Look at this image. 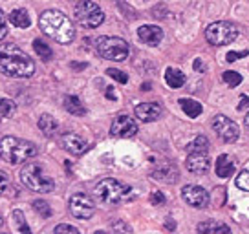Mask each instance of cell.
<instances>
[{
	"mask_svg": "<svg viewBox=\"0 0 249 234\" xmlns=\"http://www.w3.org/2000/svg\"><path fill=\"white\" fill-rule=\"evenodd\" d=\"M138 37L147 46H158L163 40V30L158 26H152V24H145L138 30Z\"/></svg>",
	"mask_w": 249,
	"mask_h": 234,
	"instance_id": "obj_16",
	"label": "cell"
},
{
	"mask_svg": "<svg viewBox=\"0 0 249 234\" xmlns=\"http://www.w3.org/2000/svg\"><path fill=\"white\" fill-rule=\"evenodd\" d=\"M236 187L240 188V190L249 192V170H242L236 176Z\"/></svg>",
	"mask_w": 249,
	"mask_h": 234,
	"instance_id": "obj_31",
	"label": "cell"
},
{
	"mask_svg": "<svg viewBox=\"0 0 249 234\" xmlns=\"http://www.w3.org/2000/svg\"><path fill=\"white\" fill-rule=\"evenodd\" d=\"M33 50H35V53L39 55L42 61H52V57H53V51H52V48L48 46L46 42H42L40 39H35L33 40Z\"/></svg>",
	"mask_w": 249,
	"mask_h": 234,
	"instance_id": "obj_25",
	"label": "cell"
},
{
	"mask_svg": "<svg viewBox=\"0 0 249 234\" xmlns=\"http://www.w3.org/2000/svg\"><path fill=\"white\" fill-rule=\"evenodd\" d=\"M0 73L15 79L31 77L35 73V63L18 46L4 44L0 48Z\"/></svg>",
	"mask_w": 249,
	"mask_h": 234,
	"instance_id": "obj_1",
	"label": "cell"
},
{
	"mask_svg": "<svg viewBox=\"0 0 249 234\" xmlns=\"http://www.w3.org/2000/svg\"><path fill=\"white\" fill-rule=\"evenodd\" d=\"M195 70H203V64H202V61H200V59H196L195 61Z\"/></svg>",
	"mask_w": 249,
	"mask_h": 234,
	"instance_id": "obj_41",
	"label": "cell"
},
{
	"mask_svg": "<svg viewBox=\"0 0 249 234\" xmlns=\"http://www.w3.org/2000/svg\"><path fill=\"white\" fill-rule=\"evenodd\" d=\"M214 170H216L218 178H229V176H233V172H234V163L231 161L229 156L222 154V156H218Z\"/></svg>",
	"mask_w": 249,
	"mask_h": 234,
	"instance_id": "obj_18",
	"label": "cell"
},
{
	"mask_svg": "<svg viewBox=\"0 0 249 234\" xmlns=\"http://www.w3.org/2000/svg\"><path fill=\"white\" fill-rule=\"evenodd\" d=\"M39 26L48 37L57 40L59 44H70L71 40L75 39V28H73V24L61 11L46 9L39 17Z\"/></svg>",
	"mask_w": 249,
	"mask_h": 234,
	"instance_id": "obj_2",
	"label": "cell"
},
{
	"mask_svg": "<svg viewBox=\"0 0 249 234\" xmlns=\"http://www.w3.org/2000/svg\"><path fill=\"white\" fill-rule=\"evenodd\" d=\"M141 90H145V92H148V90H150V84H148V83H145V84H143V88H141Z\"/></svg>",
	"mask_w": 249,
	"mask_h": 234,
	"instance_id": "obj_45",
	"label": "cell"
},
{
	"mask_svg": "<svg viewBox=\"0 0 249 234\" xmlns=\"http://www.w3.org/2000/svg\"><path fill=\"white\" fill-rule=\"evenodd\" d=\"M33 211L40 214V218H50L52 216V207L46 201H42V200H35L33 201Z\"/></svg>",
	"mask_w": 249,
	"mask_h": 234,
	"instance_id": "obj_27",
	"label": "cell"
},
{
	"mask_svg": "<svg viewBox=\"0 0 249 234\" xmlns=\"http://www.w3.org/2000/svg\"><path fill=\"white\" fill-rule=\"evenodd\" d=\"M20 181L26 188H30L33 192H39V194H46L55 188V181L37 163L24 165L22 170H20Z\"/></svg>",
	"mask_w": 249,
	"mask_h": 234,
	"instance_id": "obj_4",
	"label": "cell"
},
{
	"mask_svg": "<svg viewBox=\"0 0 249 234\" xmlns=\"http://www.w3.org/2000/svg\"><path fill=\"white\" fill-rule=\"evenodd\" d=\"M110 134L116 137H134L138 134V123L128 116H117L112 123Z\"/></svg>",
	"mask_w": 249,
	"mask_h": 234,
	"instance_id": "obj_13",
	"label": "cell"
},
{
	"mask_svg": "<svg viewBox=\"0 0 249 234\" xmlns=\"http://www.w3.org/2000/svg\"><path fill=\"white\" fill-rule=\"evenodd\" d=\"M238 37V28L233 22H227V20H218L207 26L205 30V39L213 46H226L231 44L234 39Z\"/></svg>",
	"mask_w": 249,
	"mask_h": 234,
	"instance_id": "obj_7",
	"label": "cell"
},
{
	"mask_svg": "<svg viewBox=\"0 0 249 234\" xmlns=\"http://www.w3.org/2000/svg\"><path fill=\"white\" fill-rule=\"evenodd\" d=\"M37 125H39L40 132L44 134L46 137H53L55 132H57V121H55L53 117L50 116V114H42L39 117V121H37Z\"/></svg>",
	"mask_w": 249,
	"mask_h": 234,
	"instance_id": "obj_19",
	"label": "cell"
},
{
	"mask_svg": "<svg viewBox=\"0 0 249 234\" xmlns=\"http://www.w3.org/2000/svg\"><path fill=\"white\" fill-rule=\"evenodd\" d=\"M55 233H71V234H77L79 229H75L73 225H66V223H62V225H57L55 227Z\"/></svg>",
	"mask_w": 249,
	"mask_h": 234,
	"instance_id": "obj_36",
	"label": "cell"
},
{
	"mask_svg": "<svg viewBox=\"0 0 249 234\" xmlns=\"http://www.w3.org/2000/svg\"><path fill=\"white\" fill-rule=\"evenodd\" d=\"M165 83L171 88H174V90H178V88L185 84V75L179 70H176V68H167L165 70Z\"/></svg>",
	"mask_w": 249,
	"mask_h": 234,
	"instance_id": "obj_20",
	"label": "cell"
},
{
	"mask_svg": "<svg viewBox=\"0 0 249 234\" xmlns=\"http://www.w3.org/2000/svg\"><path fill=\"white\" fill-rule=\"evenodd\" d=\"M70 212L79 219H90L95 212V203L88 194L77 192L70 198Z\"/></svg>",
	"mask_w": 249,
	"mask_h": 234,
	"instance_id": "obj_10",
	"label": "cell"
},
{
	"mask_svg": "<svg viewBox=\"0 0 249 234\" xmlns=\"http://www.w3.org/2000/svg\"><path fill=\"white\" fill-rule=\"evenodd\" d=\"M130 194H132V188L119 183L117 180H112V178L99 181L97 187H95V198L101 203H105V205L121 203L124 200H128Z\"/></svg>",
	"mask_w": 249,
	"mask_h": 234,
	"instance_id": "obj_5",
	"label": "cell"
},
{
	"mask_svg": "<svg viewBox=\"0 0 249 234\" xmlns=\"http://www.w3.org/2000/svg\"><path fill=\"white\" fill-rule=\"evenodd\" d=\"M107 73H108L112 79H116L117 83H121V84H126V83H128V75H126V73H123V71L110 68V70H107Z\"/></svg>",
	"mask_w": 249,
	"mask_h": 234,
	"instance_id": "obj_32",
	"label": "cell"
},
{
	"mask_svg": "<svg viewBox=\"0 0 249 234\" xmlns=\"http://www.w3.org/2000/svg\"><path fill=\"white\" fill-rule=\"evenodd\" d=\"M179 106L187 114V117H191V119H196L203 110L202 104L198 101H195V99H179Z\"/></svg>",
	"mask_w": 249,
	"mask_h": 234,
	"instance_id": "obj_21",
	"label": "cell"
},
{
	"mask_svg": "<svg viewBox=\"0 0 249 234\" xmlns=\"http://www.w3.org/2000/svg\"><path fill=\"white\" fill-rule=\"evenodd\" d=\"M4 225V221H2V216H0V227Z\"/></svg>",
	"mask_w": 249,
	"mask_h": 234,
	"instance_id": "obj_46",
	"label": "cell"
},
{
	"mask_svg": "<svg viewBox=\"0 0 249 234\" xmlns=\"http://www.w3.org/2000/svg\"><path fill=\"white\" fill-rule=\"evenodd\" d=\"M95 50H97V53L101 55L103 59L116 61V63H121L124 59H128V53H130L128 42L119 39V37H99L97 44H95Z\"/></svg>",
	"mask_w": 249,
	"mask_h": 234,
	"instance_id": "obj_6",
	"label": "cell"
},
{
	"mask_svg": "<svg viewBox=\"0 0 249 234\" xmlns=\"http://www.w3.org/2000/svg\"><path fill=\"white\" fill-rule=\"evenodd\" d=\"M9 20H11V24L17 26V28H30V24H31V18L26 9H15V11H11Z\"/></svg>",
	"mask_w": 249,
	"mask_h": 234,
	"instance_id": "obj_23",
	"label": "cell"
},
{
	"mask_svg": "<svg viewBox=\"0 0 249 234\" xmlns=\"http://www.w3.org/2000/svg\"><path fill=\"white\" fill-rule=\"evenodd\" d=\"M181 198L187 205H191L195 209H205L211 201L209 192L200 185H185L181 190Z\"/></svg>",
	"mask_w": 249,
	"mask_h": 234,
	"instance_id": "obj_11",
	"label": "cell"
},
{
	"mask_svg": "<svg viewBox=\"0 0 249 234\" xmlns=\"http://www.w3.org/2000/svg\"><path fill=\"white\" fill-rule=\"evenodd\" d=\"M71 66H73L75 70H83V68H86V64H77V63H73Z\"/></svg>",
	"mask_w": 249,
	"mask_h": 234,
	"instance_id": "obj_43",
	"label": "cell"
},
{
	"mask_svg": "<svg viewBox=\"0 0 249 234\" xmlns=\"http://www.w3.org/2000/svg\"><path fill=\"white\" fill-rule=\"evenodd\" d=\"M73 15H75L77 24H81L83 28H90V30L101 26L103 20H105L103 9L95 2H92V0H81L77 6H75Z\"/></svg>",
	"mask_w": 249,
	"mask_h": 234,
	"instance_id": "obj_8",
	"label": "cell"
},
{
	"mask_svg": "<svg viewBox=\"0 0 249 234\" xmlns=\"http://www.w3.org/2000/svg\"><path fill=\"white\" fill-rule=\"evenodd\" d=\"M249 51L246 50V51H229V53L226 55L227 63H234V61H238V59H242V57H248Z\"/></svg>",
	"mask_w": 249,
	"mask_h": 234,
	"instance_id": "obj_34",
	"label": "cell"
},
{
	"mask_svg": "<svg viewBox=\"0 0 249 234\" xmlns=\"http://www.w3.org/2000/svg\"><path fill=\"white\" fill-rule=\"evenodd\" d=\"M187 152H209V139L205 135H198L187 145Z\"/></svg>",
	"mask_w": 249,
	"mask_h": 234,
	"instance_id": "obj_26",
	"label": "cell"
},
{
	"mask_svg": "<svg viewBox=\"0 0 249 234\" xmlns=\"http://www.w3.org/2000/svg\"><path fill=\"white\" fill-rule=\"evenodd\" d=\"M185 167L189 172L202 176L211 168V159L207 156V152H189V156L185 159Z\"/></svg>",
	"mask_w": 249,
	"mask_h": 234,
	"instance_id": "obj_14",
	"label": "cell"
},
{
	"mask_svg": "<svg viewBox=\"0 0 249 234\" xmlns=\"http://www.w3.org/2000/svg\"><path fill=\"white\" fill-rule=\"evenodd\" d=\"M136 117L143 123H152L161 116V106L158 102H141L136 106Z\"/></svg>",
	"mask_w": 249,
	"mask_h": 234,
	"instance_id": "obj_17",
	"label": "cell"
},
{
	"mask_svg": "<svg viewBox=\"0 0 249 234\" xmlns=\"http://www.w3.org/2000/svg\"><path fill=\"white\" fill-rule=\"evenodd\" d=\"M15 102L11 99H0V116L2 117H11L15 114Z\"/></svg>",
	"mask_w": 249,
	"mask_h": 234,
	"instance_id": "obj_28",
	"label": "cell"
},
{
	"mask_svg": "<svg viewBox=\"0 0 249 234\" xmlns=\"http://www.w3.org/2000/svg\"><path fill=\"white\" fill-rule=\"evenodd\" d=\"M244 125H246V128L249 130V114L246 116V119H244Z\"/></svg>",
	"mask_w": 249,
	"mask_h": 234,
	"instance_id": "obj_44",
	"label": "cell"
},
{
	"mask_svg": "<svg viewBox=\"0 0 249 234\" xmlns=\"http://www.w3.org/2000/svg\"><path fill=\"white\" fill-rule=\"evenodd\" d=\"M62 147L68 150L73 156H81L88 150V143H86L79 134L75 132H68L62 135Z\"/></svg>",
	"mask_w": 249,
	"mask_h": 234,
	"instance_id": "obj_15",
	"label": "cell"
},
{
	"mask_svg": "<svg viewBox=\"0 0 249 234\" xmlns=\"http://www.w3.org/2000/svg\"><path fill=\"white\" fill-rule=\"evenodd\" d=\"M107 97H108V99H112V101H116V99H117V95H116V92L112 90V86H108V88H107Z\"/></svg>",
	"mask_w": 249,
	"mask_h": 234,
	"instance_id": "obj_40",
	"label": "cell"
},
{
	"mask_svg": "<svg viewBox=\"0 0 249 234\" xmlns=\"http://www.w3.org/2000/svg\"><path fill=\"white\" fill-rule=\"evenodd\" d=\"M152 178L158 181H161V183L172 185V183H176V181L179 180V172H178V168L174 167V163L163 159V161H158V163L154 165V168H152Z\"/></svg>",
	"mask_w": 249,
	"mask_h": 234,
	"instance_id": "obj_12",
	"label": "cell"
},
{
	"mask_svg": "<svg viewBox=\"0 0 249 234\" xmlns=\"http://www.w3.org/2000/svg\"><path fill=\"white\" fill-rule=\"evenodd\" d=\"M8 35V26H6V15H4V11L0 9V40L4 39Z\"/></svg>",
	"mask_w": 249,
	"mask_h": 234,
	"instance_id": "obj_37",
	"label": "cell"
},
{
	"mask_svg": "<svg viewBox=\"0 0 249 234\" xmlns=\"http://www.w3.org/2000/svg\"><path fill=\"white\" fill-rule=\"evenodd\" d=\"M167 219H169V221L165 223V227H167V229H174V227H176V223H174V221H171V218H167Z\"/></svg>",
	"mask_w": 249,
	"mask_h": 234,
	"instance_id": "obj_42",
	"label": "cell"
},
{
	"mask_svg": "<svg viewBox=\"0 0 249 234\" xmlns=\"http://www.w3.org/2000/svg\"><path fill=\"white\" fill-rule=\"evenodd\" d=\"M196 229H198V233H231L229 225L218 223V221H203Z\"/></svg>",
	"mask_w": 249,
	"mask_h": 234,
	"instance_id": "obj_24",
	"label": "cell"
},
{
	"mask_svg": "<svg viewBox=\"0 0 249 234\" xmlns=\"http://www.w3.org/2000/svg\"><path fill=\"white\" fill-rule=\"evenodd\" d=\"M150 203H152V205H158V207H160V205H165V196L161 194L160 190H154V192L150 194Z\"/></svg>",
	"mask_w": 249,
	"mask_h": 234,
	"instance_id": "obj_35",
	"label": "cell"
},
{
	"mask_svg": "<svg viewBox=\"0 0 249 234\" xmlns=\"http://www.w3.org/2000/svg\"><path fill=\"white\" fill-rule=\"evenodd\" d=\"M37 154H39V149L31 141L18 139L13 135H6L0 141V156L9 165H18L22 161H28Z\"/></svg>",
	"mask_w": 249,
	"mask_h": 234,
	"instance_id": "obj_3",
	"label": "cell"
},
{
	"mask_svg": "<svg viewBox=\"0 0 249 234\" xmlns=\"http://www.w3.org/2000/svg\"><path fill=\"white\" fill-rule=\"evenodd\" d=\"M9 188V176L4 170H0V196Z\"/></svg>",
	"mask_w": 249,
	"mask_h": 234,
	"instance_id": "obj_33",
	"label": "cell"
},
{
	"mask_svg": "<svg viewBox=\"0 0 249 234\" xmlns=\"http://www.w3.org/2000/svg\"><path fill=\"white\" fill-rule=\"evenodd\" d=\"M213 130L216 132V135L224 143H234L240 135L238 125L231 119H227L226 116H222V114L214 116V119H213Z\"/></svg>",
	"mask_w": 249,
	"mask_h": 234,
	"instance_id": "obj_9",
	"label": "cell"
},
{
	"mask_svg": "<svg viewBox=\"0 0 249 234\" xmlns=\"http://www.w3.org/2000/svg\"><path fill=\"white\" fill-rule=\"evenodd\" d=\"M13 218H15V223H17V229L20 231L22 234H30V227L26 223V219H24V214L22 211H13Z\"/></svg>",
	"mask_w": 249,
	"mask_h": 234,
	"instance_id": "obj_29",
	"label": "cell"
},
{
	"mask_svg": "<svg viewBox=\"0 0 249 234\" xmlns=\"http://www.w3.org/2000/svg\"><path fill=\"white\" fill-rule=\"evenodd\" d=\"M222 79H224L231 88H236V86L242 83V75L240 73H236V71H224Z\"/></svg>",
	"mask_w": 249,
	"mask_h": 234,
	"instance_id": "obj_30",
	"label": "cell"
},
{
	"mask_svg": "<svg viewBox=\"0 0 249 234\" xmlns=\"http://www.w3.org/2000/svg\"><path fill=\"white\" fill-rule=\"evenodd\" d=\"M64 108H66V112L73 114V116H85L86 114V108L75 95H66L64 97Z\"/></svg>",
	"mask_w": 249,
	"mask_h": 234,
	"instance_id": "obj_22",
	"label": "cell"
},
{
	"mask_svg": "<svg viewBox=\"0 0 249 234\" xmlns=\"http://www.w3.org/2000/svg\"><path fill=\"white\" fill-rule=\"evenodd\" d=\"M114 231H130V227L124 225V223H116V225H112Z\"/></svg>",
	"mask_w": 249,
	"mask_h": 234,
	"instance_id": "obj_39",
	"label": "cell"
},
{
	"mask_svg": "<svg viewBox=\"0 0 249 234\" xmlns=\"http://www.w3.org/2000/svg\"><path fill=\"white\" fill-rule=\"evenodd\" d=\"M236 108L240 110V112H242V110L249 108V97H248V95H242V97H240V102H238V106H236Z\"/></svg>",
	"mask_w": 249,
	"mask_h": 234,
	"instance_id": "obj_38",
	"label": "cell"
}]
</instances>
